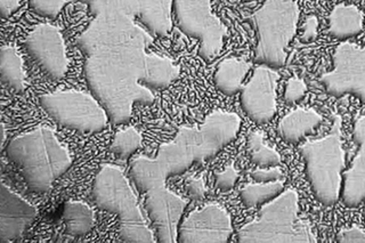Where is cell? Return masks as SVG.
<instances>
[{"mask_svg": "<svg viewBox=\"0 0 365 243\" xmlns=\"http://www.w3.org/2000/svg\"><path fill=\"white\" fill-rule=\"evenodd\" d=\"M152 43L151 32L123 15H97L78 36L87 86L114 126L128 123L135 104L152 105L153 91L180 78L174 61L148 52Z\"/></svg>", "mask_w": 365, "mask_h": 243, "instance_id": "1", "label": "cell"}, {"mask_svg": "<svg viewBox=\"0 0 365 243\" xmlns=\"http://www.w3.org/2000/svg\"><path fill=\"white\" fill-rule=\"evenodd\" d=\"M241 125L237 113L216 110L200 126L180 127L174 140L160 146L154 159L138 157L131 161L129 175L144 195L158 242H177L180 219L188 205L165 187L167 180L184 174L195 163L214 159L235 140Z\"/></svg>", "mask_w": 365, "mask_h": 243, "instance_id": "2", "label": "cell"}, {"mask_svg": "<svg viewBox=\"0 0 365 243\" xmlns=\"http://www.w3.org/2000/svg\"><path fill=\"white\" fill-rule=\"evenodd\" d=\"M9 160L22 172L30 191L45 195L55 180L71 168V155L49 127L39 126L31 132L16 135L5 149Z\"/></svg>", "mask_w": 365, "mask_h": 243, "instance_id": "3", "label": "cell"}, {"mask_svg": "<svg viewBox=\"0 0 365 243\" xmlns=\"http://www.w3.org/2000/svg\"><path fill=\"white\" fill-rule=\"evenodd\" d=\"M91 195L98 208L117 216L119 237L123 242H155L123 169L103 165L93 182Z\"/></svg>", "mask_w": 365, "mask_h": 243, "instance_id": "4", "label": "cell"}, {"mask_svg": "<svg viewBox=\"0 0 365 243\" xmlns=\"http://www.w3.org/2000/svg\"><path fill=\"white\" fill-rule=\"evenodd\" d=\"M298 214V193L294 190L283 191L262 206L256 219L237 231V242L317 243V234Z\"/></svg>", "mask_w": 365, "mask_h": 243, "instance_id": "5", "label": "cell"}, {"mask_svg": "<svg viewBox=\"0 0 365 243\" xmlns=\"http://www.w3.org/2000/svg\"><path fill=\"white\" fill-rule=\"evenodd\" d=\"M300 9L296 0H265L247 19L256 31L254 63L279 69L287 62V47L298 29Z\"/></svg>", "mask_w": 365, "mask_h": 243, "instance_id": "6", "label": "cell"}, {"mask_svg": "<svg viewBox=\"0 0 365 243\" xmlns=\"http://www.w3.org/2000/svg\"><path fill=\"white\" fill-rule=\"evenodd\" d=\"M299 153L305 162L306 176L314 197L323 206L336 205L341 197L342 174L346 167L340 117H336L327 136L302 144Z\"/></svg>", "mask_w": 365, "mask_h": 243, "instance_id": "7", "label": "cell"}, {"mask_svg": "<svg viewBox=\"0 0 365 243\" xmlns=\"http://www.w3.org/2000/svg\"><path fill=\"white\" fill-rule=\"evenodd\" d=\"M39 103L61 126L79 133H101L108 127V113L94 95L61 91L40 96Z\"/></svg>", "mask_w": 365, "mask_h": 243, "instance_id": "8", "label": "cell"}, {"mask_svg": "<svg viewBox=\"0 0 365 243\" xmlns=\"http://www.w3.org/2000/svg\"><path fill=\"white\" fill-rule=\"evenodd\" d=\"M177 26L187 37L199 43L200 58L211 62L222 52L227 28L211 9V0H174Z\"/></svg>", "mask_w": 365, "mask_h": 243, "instance_id": "9", "label": "cell"}, {"mask_svg": "<svg viewBox=\"0 0 365 243\" xmlns=\"http://www.w3.org/2000/svg\"><path fill=\"white\" fill-rule=\"evenodd\" d=\"M334 69L321 77L327 94L334 98L351 95L365 104V46L342 41L332 55Z\"/></svg>", "mask_w": 365, "mask_h": 243, "instance_id": "10", "label": "cell"}, {"mask_svg": "<svg viewBox=\"0 0 365 243\" xmlns=\"http://www.w3.org/2000/svg\"><path fill=\"white\" fill-rule=\"evenodd\" d=\"M93 16L123 15L140 21L152 35L165 37L173 29L174 0H83Z\"/></svg>", "mask_w": 365, "mask_h": 243, "instance_id": "11", "label": "cell"}, {"mask_svg": "<svg viewBox=\"0 0 365 243\" xmlns=\"http://www.w3.org/2000/svg\"><path fill=\"white\" fill-rule=\"evenodd\" d=\"M29 54L53 81H61L68 71L66 41L62 31L49 24H38L24 41Z\"/></svg>", "mask_w": 365, "mask_h": 243, "instance_id": "12", "label": "cell"}, {"mask_svg": "<svg viewBox=\"0 0 365 243\" xmlns=\"http://www.w3.org/2000/svg\"><path fill=\"white\" fill-rule=\"evenodd\" d=\"M234 229L231 214L218 205H207L194 210L178 227L177 242L226 243L231 240Z\"/></svg>", "mask_w": 365, "mask_h": 243, "instance_id": "13", "label": "cell"}, {"mask_svg": "<svg viewBox=\"0 0 365 243\" xmlns=\"http://www.w3.org/2000/svg\"><path fill=\"white\" fill-rule=\"evenodd\" d=\"M279 75L265 66H257L248 83L240 92V104L257 125L269 123L277 115V87Z\"/></svg>", "mask_w": 365, "mask_h": 243, "instance_id": "14", "label": "cell"}, {"mask_svg": "<svg viewBox=\"0 0 365 243\" xmlns=\"http://www.w3.org/2000/svg\"><path fill=\"white\" fill-rule=\"evenodd\" d=\"M38 209L11 191L9 186L0 185V242L20 240L26 229L37 218Z\"/></svg>", "mask_w": 365, "mask_h": 243, "instance_id": "15", "label": "cell"}, {"mask_svg": "<svg viewBox=\"0 0 365 243\" xmlns=\"http://www.w3.org/2000/svg\"><path fill=\"white\" fill-rule=\"evenodd\" d=\"M351 135L359 150L342 174L341 200L348 208H356L365 203V115L354 123Z\"/></svg>", "mask_w": 365, "mask_h": 243, "instance_id": "16", "label": "cell"}, {"mask_svg": "<svg viewBox=\"0 0 365 243\" xmlns=\"http://www.w3.org/2000/svg\"><path fill=\"white\" fill-rule=\"evenodd\" d=\"M322 121V115L315 110L299 108L282 118L277 126V134L285 143H299L307 135L315 132Z\"/></svg>", "mask_w": 365, "mask_h": 243, "instance_id": "17", "label": "cell"}, {"mask_svg": "<svg viewBox=\"0 0 365 243\" xmlns=\"http://www.w3.org/2000/svg\"><path fill=\"white\" fill-rule=\"evenodd\" d=\"M328 33L336 41H347L361 35L364 28V14L359 7L338 4L329 15Z\"/></svg>", "mask_w": 365, "mask_h": 243, "instance_id": "18", "label": "cell"}, {"mask_svg": "<svg viewBox=\"0 0 365 243\" xmlns=\"http://www.w3.org/2000/svg\"><path fill=\"white\" fill-rule=\"evenodd\" d=\"M252 68V63L241 58H230L220 62L214 75L216 88L225 96H234L241 92L243 81Z\"/></svg>", "mask_w": 365, "mask_h": 243, "instance_id": "19", "label": "cell"}, {"mask_svg": "<svg viewBox=\"0 0 365 243\" xmlns=\"http://www.w3.org/2000/svg\"><path fill=\"white\" fill-rule=\"evenodd\" d=\"M62 218L66 233L71 237H85L94 229V210L81 201H66L63 207Z\"/></svg>", "mask_w": 365, "mask_h": 243, "instance_id": "20", "label": "cell"}, {"mask_svg": "<svg viewBox=\"0 0 365 243\" xmlns=\"http://www.w3.org/2000/svg\"><path fill=\"white\" fill-rule=\"evenodd\" d=\"M0 76L6 86L15 92L26 91V75L23 70V61L14 46L0 48Z\"/></svg>", "mask_w": 365, "mask_h": 243, "instance_id": "21", "label": "cell"}, {"mask_svg": "<svg viewBox=\"0 0 365 243\" xmlns=\"http://www.w3.org/2000/svg\"><path fill=\"white\" fill-rule=\"evenodd\" d=\"M284 191L282 180L269 182V183L249 184L240 191V199L248 208L264 206L269 201L274 200Z\"/></svg>", "mask_w": 365, "mask_h": 243, "instance_id": "22", "label": "cell"}, {"mask_svg": "<svg viewBox=\"0 0 365 243\" xmlns=\"http://www.w3.org/2000/svg\"><path fill=\"white\" fill-rule=\"evenodd\" d=\"M247 150L251 162L260 168H272L279 166L281 163L279 153L264 143V138L259 132L249 133L247 138Z\"/></svg>", "mask_w": 365, "mask_h": 243, "instance_id": "23", "label": "cell"}, {"mask_svg": "<svg viewBox=\"0 0 365 243\" xmlns=\"http://www.w3.org/2000/svg\"><path fill=\"white\" fill-rule=\"evenodd\" d=\"M142 142L143 138L140 133L134 127H129L115 133L108 150L120 159L127 160L140 149Z\"/></svg>", "mask_w": 365, "mask_h": 243, "instance_id": "24", "label": "cell"}, {"mask_svg": "<svg viewBox=\"0 0 365 243\" xmlns=\"http://www.w3.org/2000/svg\"><path fill=\"white\" fill-rule=\"evenodd\" d=\"M66 1L68 0H29V7L39 16L55 20L66 6Z\"/></svg>", "mask_w": 365, "mask_h": 243, "instance_id": "25", "label": "cell"}, {"mask_svg": "<svg viewBox=\"0 0 365 243\" xmlns=\"http://www.w3.org/2000/svg\"><path fill=\"white\" fill-rule=\"evenodd\" d=\"M306 93H307V85L302 78H290L285 83L283 100L285 103L296 104L305 98Z\"/></svg>", "mask_w": 365, "mask_h": 243, "instance_id": "26", "label": "cell"}, {"mask_svg": "<svg viewBox=\"0 0 365 243\" xmlns=\"http://www.w3.org/2000/svg\"><path fill=\"white\" fill-rule=\"evenodd\" d=\"M237 180H239V172L233 166L227 167L224 172L215 174V183L222 192L231 191L237 184Z\"/></svg>", "mask_w": 365, "mask_h": 243, "instance_id": "27", "label": "cell"}, {"mask_svg": "<svg viewBox=\"0 0 365 243\" xmlns=\"http://www.w3.org/2000/svg\"><path fill=\"white\" fill-rule=\"evenodd\" d=\"M250 176L256 183H269V182L282 180L283 174L281 169L277 167H272L269 169H257L255 172H251Z\"/></svg>", "mask_w": 365, "mask_h": 243, "instance_id": "28", "label": "cell"}, {"mask_svg": "<svg viewBox=\"0 0 365 243\" xmlns=\"http://www.w3.org/2000/svg\"><path fill=\"white\" fill-rule=\"evenodd\" d=\"M336 242L339 243H365V232L357 226L344 229L336 234Z\"/></svg>", "mask_w": 365, "mask_h": 243, "instance_id": "29", "label": "cell"}, {"mask_svg": "<svg viewBox=\"0 0 365 243\" xmlns=\"http://www.w3.org/2000/svg\"><path fill=\"white\" fill-rule=\"evenodd\" d=\"M317 28H319V20L317 16L311 15L306 19L305 24L302 28V43H312L317 38Z\"/></svg>", "mask_w": 365, "mask_h": 243, "instance_id": "30", "label": "cell"}, {"mask_svg": "<svg viewBox=\"0 0 365 243\" xmlns=\"http://www.w3.org/2000/svg\"><path fill=\"white\" fill-rule=\"evenodd\" d=\"M186 192H187L188 195L192 197V199H195V200H200V199H203L205 195V184H203V180L201 178L199 180H192L186 184Z\"/></svg>", "mask_w": 365, "mask_h": 243, "instance_id": "31", "label": "cell"}, {"mask_svg": "<svg viewBox=\"0 0 365 243\" xmlns=\"http://www.w3.org/2000/svg\"><path fill=\"white\" fill-rule=\"evenodd\" d=\"M21 0H0V15L7 20L20 9Z\"/></svg>", "mask_w": 365, "mask_h": 243, "instance_id": "32", "label": "cell"}, {"mask_svg": "<svg viewBox=\"0 0 365 243\" xmlns=\"http://www.w3.org/2000/svg\"><path fill=\"white\" fill-rule=\"evenodd\" d=\"M0 136H1V146H5L6 142V130L5 126H4V123H1V128H0Z\"/></svg>", "mask_w": 365, "mask_h": 243, "instance_id": "33", "label": "cell"}]
</instances>
